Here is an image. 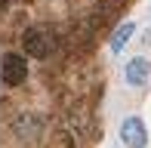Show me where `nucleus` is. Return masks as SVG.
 Returning <instances> with one entry per match:
<instances>
[{"label": "nucleus", "mask_w": 151, "mask_h": 148, "mask_svg": "<svg viewBox=\"0 0 151 148\" xmlns=\"http://www.w3.org/2000/svg\"><path fill=\"white\" fill-rule=\"evenodd\" d=\"M22 46H25V56L46 59L52 50H56V31H52L50 25H31V28L22 34Z\"/></svg>", "instance_id": "obj_1"}, {"label": "nucleus", "mask_w": 151, "mask_h": 148, "mask_svg": "<svg viewBox=\"0 0 151 148\" xmlns=\"http://www.w3.org/2000/svg\"><path fill=\"white\" fill-rule=\"evenodd\" d=\"M25 77H28L25 56L22 52H6L3 62H0V80H3L6 86H19V83H25Z\"/></svg>", "instance_id": "obj_2"}, {"label": "nucleus", "mask_w": 151, "mask_h": 148, "mask_svg": "<svg viewBox=\"0 0 151 148\" xmlns=\"http://www.w3.org/2000/svg\"><path fill=\"white\" fill-rule=\"evenodd\" d=\"M120 139H123V145H129V148H145L148 142V130H145V124H142V117H127L120 124Z\"/></svg>", "instance_id": "obj_3"}, {"label": "nucleus", "mask_w": 151, "mask_h": 148, "mask_svg": "<svg viewBox=\"0 0 151 148\" xmlns=\"http://www.w3.org/2000/svg\"><path fill=\"white\" fill-rule=\"evenodd\" d=\"M40 130H43V120L37 117V114H19L16 120H12V133H16V139H37Z\"/></svg>", "instance_id": "obj_4"}, {"label": "nucleus", "mask_w": 151, "mask_h": 148, "mask_svg": "<svg viewBox=\"0 0 151 148\" xmlns=\"http://www.w3.org/2000/svg\"><path fill=\"white\" fill-rule=\"evenodd\" d=\"M148 77H151V62H148V59L136 56V59L127 62V83L129 86H145Z\"/></svg>", "instance_id": "obj_5"}, {"label": "nucleus", "mask_w": 151, "mask_h": 148, "mask_svg": "<svg viewBox=\"0 0 151 148\" xmlns=\"http://www.w3.org/2000/svg\"><path fill=\"white\" fill-rule=\"evenodd\" d=\"M133 34H136V25H133V22H123L120 28L111 34V52H120L123 46L129 43V37H133Z\"/></svg>", "instance_id": "obj_6"}, {"label": "nucleus", "mask_w": 151, "mask_h": 148, "mask_svg": "<svg viewBox=\"0 0 151 148\" xmlns=\"http://www.w3.org/2000/svg\"><path fill=\"white\" fill-rule=\"evenodd\" d=\"M3 6H6V0H0V12H3Z\"/></svg>", "instance_id": "obj_7"}]
</instances>
